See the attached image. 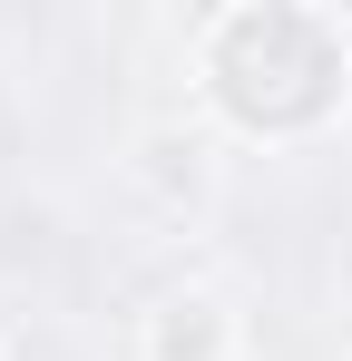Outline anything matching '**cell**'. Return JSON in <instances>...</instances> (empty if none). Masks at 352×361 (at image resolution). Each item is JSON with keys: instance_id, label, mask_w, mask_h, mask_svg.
Masks as SVG:
<instances>
[{"instance_id": "6da1fadb", "label": "cell", "mask_w": 352, "mask_h": 361, "mask_svg": "<svg viewBox=\"0 0 352 361\" xmlns=\"http://www.w3.org/2000/svg\"><path fill=\"white\" fill-rule=\"evenodd\" d=\"M206 78H216L225 118L245 127H313L343 88V49L303 10H235L206 49Z\"/></svg>"}, {"instance_id": "7a4b0ae2", "label": "cell", "mask_w": 352, "mask_h": 361, "mask_svg": "<svg viewBox=\"0 0 352 361\" xmlns=\"http://www.w3.org/2000/svg\"><path fill=\"white\" fill-rule=\"evenodd\" d=\"M147 361H225V312L206 293L157 302V312H147Z\"/></svg>"}]
</instances>
